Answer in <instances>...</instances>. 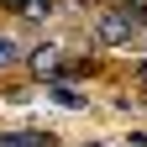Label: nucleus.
I'll list each match as a JSON object with an SVG mask.
<instances>
[{
	"label": "nucleus",
	"mask_w": 147,
	"mask_h": 147,
	"mask_svg": "<svg viewBox=\"0 0 147 147\" xmlns=\"http://www.w3.org/2000/svg\"><path fill=\"white\" fill-rule=\"evenodd\" d=\"M47 100L63 105V110H89V95H84V89H74V84H47Z\"/></svg>",
	"instance_id": "nucleus-4"
},
{
	"label": "nucleus",
	"mask_w": 147,
	"mask_h": 147,
	"mask_svg": "<svg viewBox=\"0 0 147 147\" xmlns=\"http://www.w3.org/2000/svg\"><path fill=\"white\" fill-rule=\"evenodd\" d=\"M5 11H16L21 21H47V16H58L63 0H0Z\"/></svg>",
	"instance_id": "nucleus-3"
},
{
	"label": "nucleus",
	"mask_w": 147,
	"mask_h": 147,
	"mask_svg": "<svg viewBox=\"0 0 147 147\" xmlns=\"http://www.w3.org/2000/svg\"><path fill=\"white\" fill-rule=\"evenodd\" d=\"M131 79H137V84H147V53H142V58L131 63Z\"/></svg>",
	"instance_id": "nucleus-7"
},
{
	"label": "nucleus",
	"mask_w": 147,
	"mask_h": 147,
	"mask_svg": "<svg viewBox=\"0 0 147 147\" xmlns=\"http://www.w3.org/2000/svg\"><path fill=\"white\" fill-rule=\"evenodd\" d=\"M21 68L32 74L37 84H63V68H68V58H63V42H53V37L32 42V47L21 53Z\"/></svg>",
	"instance_id": "nucleus-1"
},
{
	"label": "nucleus",
	"mask_w": 147,
	"mask_h": 147,
	"mask_svg": "<svg viewBox=\"0 0 147 147\" xmlns=\"http://www.w3.org/2000/svg\"><path fill=\"white\" fill-rule=\"evenodd\" d=\"M89 42H95V47H105V53L131 47V42H137V26L126 21L116 5H105V11H95V16H89Z\"/></svg>",
	"instance_id": "nucleus-2"
},
{
	"label": "nucleus",
	"mask_w": 147,
	"mask_h": 147,
	"mask_svg": "<svg viewBox=\"0 0 147 147\" xmlns=\"http://www.w3.org/2000/svg\"><path fill=\"white\" fill-rule=\"evenodd\" d=\"M53 131H0V147H53Z\"/></svg>",
	"instance_id": "nucleus-6"
},
{
	"label": "nucleus",
	"mask_w": 147,
	"mask_h": 147,
	"mask_svg": "<svg viewBox=\"0 0 147 147\" xmlns=\"http://www.w3.org/2000/svg\"><path fill=\"white\" fill-rule=\"evenodd\" d=\"M21 37H16V32H0V74H16V68H21Z\"/></svg>",
	"instance_id": "nucleus-5"
},
{
	"label": "nucleus",
	"mask_w": 147,
	"mask_h": 147,
	"mask_svg": "<svg viewBox=\"0 0 147 147\" xmlns=\"http://www.w3.org/2000/svg\"><path fill=\"white\" fill-rule=\"evenodd\" d=\"M84 147H105V142H84Z\"/></svg>",
	"instance_id": "nucleus-8"
}]
</instances>
